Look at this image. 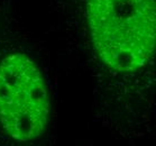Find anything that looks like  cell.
I'll return each instance as SVG.
<instances>
[{"label":"cell","mask_w":156,"mask_h":146,"mask_svg":"<svg viewBox=\"0 0 156 146\" xmlns=\"http://www.w3.org/2000/svg\"><path fill=\"white\" fill-rule=\"evenodd\" d=\"M97 53L119 72L142 69L155 51V0H87Z\"/></svg>","instance_id":"cell-1"},{"label":"cell","mask_w":156,"mask_h":146,"mask_svg":"<svg viewBox=\"0 0 156 146\" xmlns=\"http://www.w3.org/2000/svg\"><path fill=\"white\" fill-rule=\"evenodd\" d=\"M50 98L35 62L21 53L0 62V124L17 142H29L45 130Z\"/></svg>","instance_id":"cell-2"}]
</instances>
